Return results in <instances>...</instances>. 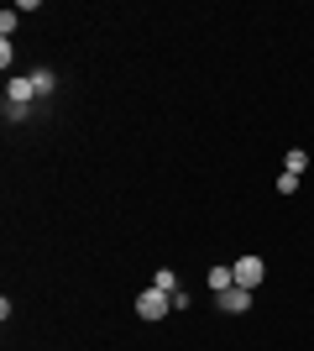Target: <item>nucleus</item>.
<instances>
[{"instance_id":"1","label":"nucleus","mask_w":314,"mask_h":351,"mask_svg":"<svg viewBox=\"0 0 314 351\" xmlns=\"http://www.w3.org/2000/svg\"><path fill=\"white\" fill-rule=\"evenodd\" d=\"M168 309H173V293H163V289H147L136 299V315H142V320H163Z\"/></svg>"},{"instance_id":"4","label":"nucleus","mask_w":314,"mask_h":351,"mask_svg":"<svg viewBox=\"0 0 314 351\" xmlns=\"http://www.w3.org/2000/svg\"><path fill=\"white\" fill-rule=\"evenodd\" d=\"M5 100H16V105H31V100H37L31 79H11V84H5Z\"/></svg>"},{"instance_id":"6","label":"nucleus","mask_w":314,"mask_h":351,"mask_svg":"<svg viewBox=\"0 0 314 351\" xmlns=\"http://www.w3.org/2000/svg\"><path fill=\"white\" fill-rule=\"evenodd\" d=\"M152 289H163V293H183L179 278H173V267H157V278H152Z\"/></svg>"},{"instance_id":"7","label":"nucleus","mask_w":314,"mask_h":351,"mask_svg":"<svg viewBox=\"0 0 314 351\" xmlns=\"http://www.w3.org/2000/svg\"><path fill=\"white\" fill-rule=\"evenodd\" d=\"M31 89H37V95H53V89H58V79H53L47 69H37V73H31Z\"/></svg>"},{"instance_id":"8","label":"nucleus","mask_w":314,"mask_h":351,"mask_svg":"<svg viewBox=\"0 0 314 351\" xmlns=\"http://www.w3.org/2000/svg\"><path fill=\"white\" fill-rule=\"evenodd\" d=\"M304 168H309V158H304V152H288V173L304 178Z\"/></svg>"},{"instance_id":"3","label":"nucleus","mask_w":314,"mask_h":351,"mask_svg":"<svg viewBox=\"0 0 314 351\" xmlns=\"http://www.w3.org/2000/svg\"><path fill=\"white\" fill-rule=\"evenodd\" d=\"M220 309H225V315H246V309H252V289H225Z\"/></svg>"},{"instance_id":"2","label":"nucleus","mask_w":314,"mask_h":351,"mask_svg":"<svg viewBox=\"0 0 314 351\" xmlns=\"http://www.w3.org/2000/svg\"><path fill=\"white\" fill-rule=\"evenodd\" d=\"M236 267V289H257V283H262V273H267V267H262V257H241V263H231Z\"/></svg>"},{"instance_id":"5","label":"nucleus","mask_w":314,"mask_h":351,"mask_svg":"<svg viewBox=\"0 0 314 351\" xmlns=\"http://www.w3.org/2000/svg\"><path fill=\"white\" fill-rule=\"evenodd\" d=\"M209 289H215V293L236 289V267H209Z\"/></svg>"}]
</instances>
